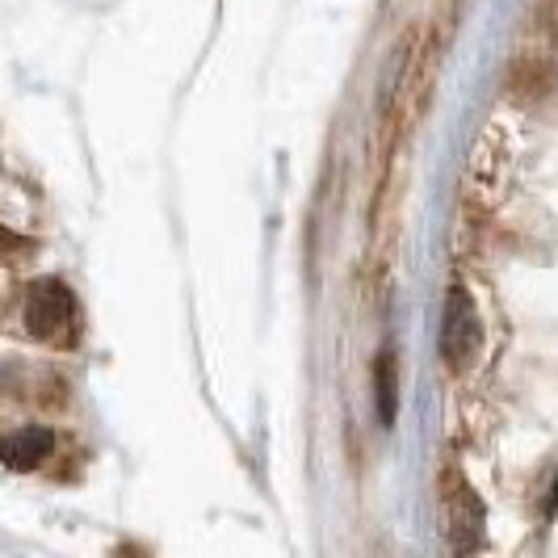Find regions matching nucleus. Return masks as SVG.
I'll return each mask as SVG.
<instances>
[{
	"instance_id": "obj_1",
	"label": "nucleus",
	"mask_w": 558,
	"mask_h": 558,
	"mask_svg": "<svg viewBox=\"0 0 558 558\" xmlns=\"http://www.w3.org/2000/svg\"><path fill=\"white\" fill-rule=\"evenodd\" d=\"M26 324L38 340H72L76 336V299L63 281H34L26 294Z\"/></svg>"
},
{
	"instance_id": "obj_3",
	"label": "nucleus",
	"mask_w": 558,
	"mask_h": 558,
	"mask_svg": "<svg viewBox=\"0 0 558 558\" xmlns=\"http://www.w3.org/2000/svg\"><path fill=\"white\" fill-rule=\"evenodd\" d=\"M51 449H56V437L47 428H22L0 446V462L9 471H34L43 466V458H51Z\"/></svg>"
},
{
	"instance_id": "obj_2",
	"label": "nucleus",
	"mask_w": 558,
	"mask_h": 558,
	"mask_svg": "<svg viewBox=\"0 0 558 558\" xmlns=\"http://www.w3.org/2000/svg\"><path fill=\"white\" fill-rule=\"evenodd\" d=\"M478 328L475 319V307H471V299L462 294V290H453L449 294V311H446V332H441V349H446V357L453 365L471 362V353L478 349Z\"/></svg>"
}]
</instances>
